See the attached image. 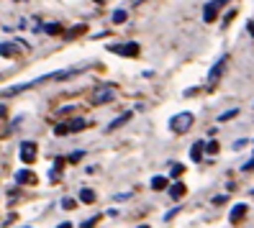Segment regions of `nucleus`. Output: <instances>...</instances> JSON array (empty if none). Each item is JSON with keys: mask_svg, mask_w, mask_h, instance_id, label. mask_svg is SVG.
<instances>
[{"mask_svg": "<svg viewBox=\"0 0 254 228\" xmlns=\"http://www.w3.org/2000/svg\"><path fill=\"white\" fill-rule=\"evenodd\" d=\"M95 223H98V218H90V221H85V223H82V226H80V228H93V226H95Z\"/></svg>", "mask_w": 254, "mask_h": 228, "instance_id": "obj_23", "label": "nucleus"}, {"mask_svg": "<svg viewBox=\"0 0 254 228\" xmlns=\"http://www.w3.org/2000/svg\"><path fill=\"white\" fill-rule=\"evenodd\" d=\"M226 62H229V57H221L218 62L213 64V69L208 72V87H213V85L218 82V77L223 74V69H226Z\"/></svg>", "mask_w": 254, "mask_h": 228, "instance_id": "obj_5", "label": "nucleus"}, {"mask_svg": "<svg viewBox=\"0 0 254 228\" xmlns=\"http://www.w3.org/2000/svg\"><path fill=\"white\" fill-rule=\"evenodd\" d=\"M44 31L57 36V34H62V23H49V26H44Z\"/></svg>", "mask_w": 254, "mask_h": 228, "instance_id": "obj_14", "label": "nucleus"}, {"mask_svg": "<svg viewBox=\"0 0 254 228\" xmlns=\"http://www.w3.org/2000/svg\"><path fill=\"white\" fill-rule=\"evenodd\" d=\"M59 228H72V223H59Z\"/></svg>", "mask_w": 254, "mask_h": 228, "instance_id": "obj_25", "label": "nucleus"}, {"mask_svg": "<svg viewBox=\"0 0 254 228\" xmlns=\"http://www.w3.org/2000/svg\"><path fill=\"white\" fill-rule=\"evenodd\" d=\"M95 3H103V0H95Z\"/></svg>", "mask_w": 254, "mask_h": 228, "instance_id": "obj_27", "label": "nucleus"}, {"mask_svg": "<svg viewBox=\"0 0 254 228\" xmlns=\"http://www.w3.org/2000/svg\"><path fill=\"white\" fill-rule=\"evenodd\" d=\"M234 115H239V108H231V111H226V113H221L218 120H231Z\"/></svg>", "mask_w": 254, "mask_h": 228, "instance_id": "obj_17", "label": "nucleus"}, {"mask_svg": "<svg viewBox=\"0 0 254 228\" xmlns=\"http://www.w3.org/2000/svg\"><path fill=\"white\" fill-rule=\"evenodd\" d=\"M192 123H195V115H192L190 111H183V113H177V115L170 118V128H172L175 133H185V131H190Z\"/></svg>", "mask_w": 254, "mask_h": 228, "instance_id": "obj_1", "label": "nucleus"}, {"mask_svg": "<svg viewBox=\"0 0 254 228\" xmlns=\"http://www.w3.org/2000/svg\"><path fill=\"white\" fill-rule=\"evenodd\" d=\"M185 192H188V187L183 185V182H177V185H172V187H170L172 200H183V197H185Z\"/></svg>", "mask_w": 254, "mask_h": 228, "instance_id": "obj_9", "label": "nucleus"}, {"mask_svg": "<svg viewBox=\"0 0 254 228\" xmlns=\"http://www.w3.org/2000/svg\"><path fill=\"white\" fill-rule=\"evenodd\" d=\"M111 52L118 54V57H139V44H136V41H128V44H113Z\"/></svg>", "mask_w": 254, "mask_h": 228, "instance_id": "obj_3", "label": "nucleus"}, {"mask_svg": "<svg viewBox=\"0 0 254 228\" xmlns=\"http://www.w3.org/2000/svg\"><path fill=\"white\" fill-rule=\"evenodd\" d=\"M16 182L18 185H36V174H31L28 170H21L16 172Z\"/></svg>", "mask_w": 254, "mask_h": 228, "instance_id": "obj_7", "label": "nucleus"}, {"mask_svg": "<svg viewBox=\"0 0 254 228\" xmlns=\"http://www.w3.org/2000/svg\"><path fill=\"white\" fill-rule=\"evenodd\" d=\"M116 98V85H100L93 90V95H90V103L93 105H106Z\"/></svg>", "mask_w": 254, "mask_h": 228, "instance_id": "obj_2", "label": "nucleus"}, {"mask_svg": "<svg viewBox=\"0 0 254 228\" xmlns=\"http://www.w3.org/2000/svg\"><path fill=\"white\" fill-rule=\"evenodd\" d=\"M80 203L93 205V203H95V192H93V190H80Z\"/></svg>", "mask_w": 254, "mask_h": 228, "instance_id": "obj_13", "label": "nucleus"}, {"mask_svg": "<svg viewBox=\"0 0 254 228\" xmlns=\"http://www.w3.org/2000/svg\"><path fill=\"white\" fill-rule=\"evenodd\" d=\"M205 151H208V154H216V151H218V141H208L205 144Z\"/></svg>", "mask_w": 254, "mask_h": 228, "instance_id": "obj_18", "label": "nucleus"}, {"mask_svg": "<svg viewBox=\"0 0 254 228\" xmlns=\"http://www.w3.org/2000/svg\"><path fill=\"white\" fill-rule=\"evenodd\" d=\"M34 151H36V144H34V141H23V144H21V159H23L26 164H31V162H34Z\"/></svg>", "mask_w": 254, "mask_h": 228, "instance_id": "obj_6", "label": "nucleus"}, {"mask_svg": "<svg viewBox=\"0 0 254 228\" xmlns=\"http://www.w3.org/2000/svg\"><path fill=\"white\" fill-rule=\"evenodd\" d=\"M252 192H254V190H252Z\"/></svg>", "mask_w": 254, "mask_h": 228, "instance_id": "obj_28", "label": "nucleus"}, {"mask_svg": "<svg viewBox=\"0 0 254 228\" xmlns=\"http://www.w3.org/2000/svg\"><path fill=\"white\" fill-rule=\"evenodd\" d=\"M247 210H249V208H247L244 203H239V205H236V208L231 210V223H239V221H242Z\"/></svg>", "mask_w": 254, "mask_h": 228, "instance_id": "obj_12", "label": "nucleus"}, {"mask_svg": "<svg viewBox=\"0 0 254 228\" xmlns=\"http://www.w3.org/2000/svg\"><path fill=\"white\" fill-rule=\"evenodd\" d=\"M139 228H149V226H139Z\"/></svg>", "mask_w": 254, "mask_h": 228, "instance_id": "obj_26", "label": "nucleus"}, {"mask_svg": "<svg viewBox=\"0 0 254 228\" xmlns=\"http://www.w3.org/2000/svg\"><path fill=\"white\" fill-rule=\"evenodd\" d=\"M152 187L154 190H164V187H167V179H164V177H154L152 179Z\"/></svg>", "mask_w": 254, "mask_h": 228, "instance_id": "obj_15", "label": "nucleus"}, {"mask_svg": "<svg viewBox=\"0 0 254 228\" xmlns=\"http://www.w3.org/2000/svg\"><path fill=\"white\" fill-rule=\"evenodd\" d=\"M85 126H87L85 118H72V120H67V133H77V131H82Z\"/></svg>", "mask_w": 254, "mask_h": 228, "instance_id": "obj_8", "label": "nucleus"}, {"mask_svg": "<svg viewBox=\"0 0 254 228\" xmlns=\"http://www.w3.org/2000/svg\"><path fill=\"white\" fill-rule=\"evenodd\" d=\"M247 28H249V34L254 36V21H249V26H247Z\"/></svg>", "mask_w": 254, "mask_h": 228, "instance_id": "obj_24", "label": "nucleus"}, {"mask_svg": "<svg viewBox=\"0 0 254 228\" xmlns=\"http://www.w3.org/2000/svg\"><path fill=\"white\" fill-rule=\"evenodd\" d=\"M82 157H85V151H74V154L69 157V162H72V164H77V162H80Z\"/></svg>", "mask_w": 254, "mask_h": 228, "instance_id": "obj_20", "label": "nucleus"}, {"mask_svg": "<svg viewBox=\"0 0 254 228\" xmlns=\"http://www.w3.org/2000/svg\"><path fill=\"white\" fill-rule=\"evenodd\" d=\"M183 172H185V167H183V164H175V167H172V172H170V174H172V177H180Z\"/></svg>", "mask_w": 254, "mask_h": 228, "instance_id": "obj_19", "label": "nucleus"}, {"mask_svg": "<svg viewBox=\"0 0 254 228\" xmlns=\"http://www.w3.org/2000/svg\"><path fill=\"white\" fill-rule=\"evenodd\" d=\"M203 149H205V144L203 141H195V144H192V149H190V159L192 162H200L203 159Z\"/></svg>", "mask_w": 254, "mask_h": 228, "instance_id": "obj_10", "label": "nucleus"}, {"mask_svg": "<svg viewBox=\"0 0 254 228\" xmlns=\"http://www.w3.org/2000/svg\"><path fill=\"white\" fill-rule=\"evenodd\" d=\"M126 18H128L126 10H116V13H113V23H124Z\"/></svg>", "mask_w": 254, "mask_h": 228, "instance_id": "obj_16", "label": "nucleus"}, {"mask_svg": "<svg viewBox=\"0 0 254 228\" xmlns=\"http://www.w3.org/2000/svg\"><path fill=\"white\" fill-rule=\"evenodd\" d=\"M82 31H85V26H74V28H72V31L67 34V36L72 39V36H77V34H82Z\"/></svg>", "mask_w": 254, "mask_h": 228, "instance_id": "obj_21", "label": "nucleus"}, {"mask_svg": "<svg viewBox=\"0 0 254 228\" xmlns=\"http://www.w3.org/2000/svg\"><path fill=\"white\" fill-rule=\"evenodd\" d=\"M62 208L72 210V208H74V200H72V197H64V200H62Z\"/></svg>", "mask_w": 254, "mask_h": 228, "instance_id": "obj_22", "label": "nucleus"}, {"mask_svg": "<svg viewBox=\"0 0 254 228\" xmlns=\"http://www.w3.org/2000/svg\"><path fill=\"white\" fill-rule=\"evenodd\" d=\"M229 3H231V0H211V3L205 5V10H203V21H205V23H213L218 8H221V5H229Z\"/></svg>", "mask_w": 254, "mask_h": 228, "instance_id": "obj_4", "label": "nucleus"}, {"mask_svg": "<svg viewBox=\"0 0 254 228\" xmlns=\"http://www.w3.org/2000/svg\"><path fill=\"white\" fill-rule=\"evenodd\" d=\"M128 120H131V113H124V115H118L116 120H111V123H108V131H116V128H121L124 123H128Z\"/></svg>", "mask_w": 254, "mask_h": 228, "instance_id": "obj_11", "label": "nucleus"}]
</instances>
